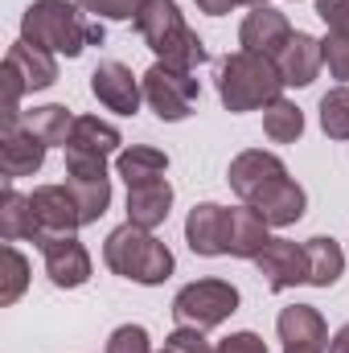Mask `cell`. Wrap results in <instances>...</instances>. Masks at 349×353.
Masks as SVG:
<instances>
[{
	"instance_id": "cell-1",
	"label": "cell",
	"mask_w": 349,
	"mask_h": 353,
	"mask_svg": "<svg viewBox=\"0 0 349 353\" xmlns=\"http://www.w3.org/2000/svg\"><path fill=\"white\" fill-rule=\"evenodd\" d=\"M103 21L87 17L79 0H33L21 12V41L54 58H79L87 46H103Z\"/></svg>"
},
{
	"instance_id": "cell-2",
	"label": "cell",
	"mask_w": 349,
	"mask_h": 353,
	"mask_svg": "<svg viewBox=\"0 0 349 353\" xmlns=\"http://www.w3.org/2000/svg\"><path fill=\"white\" fill-rule=\"evenodd\" d=\"M214 87H218V99L230 115H247V111H263L275 99H283V74H279L275 58L235 50V54L218 58Z\"/></svg>"
},
{
	"instance_id": "cell-3",
	"label": "cell",
	"mask_w": 349,
	"mask_h": 353,
	"mask_svg": "<svg viewBox=\"0 0 349 353\" xmlns=\"http://www.w3.org/2000/svg\"><path fill=\"white\" fill-rule=\"evenodd\" d=\"M132 25L144 37V46L157 54V62H169L177 70H193V74H197V66L210 62L206 41L185 21V12L177 8V0H144V8L136 12Z\"/></svg>"
},
{
	"instance_id": "cell-4",
	"label": "cell",
	"mask_w": 349,
	"mask_h": 353,
	"mask_svg": "<svg viewBox=\"0 0 349 353\" xmlns=\"http://www.w3.org/2000/svg\"><path fill=\"white\" fill-rule=\"evenodd\" d=\"M103 263L111 275L132 279L140 288H161L177 271V259L169 251V243L157 239V230H144L136 222H123L107 234L103 243Z\"/></svg>"
},
{
	"instance_id": "cell-5",
	"label": "cell",
	"mask_w": 349,
	"mask_h": 353,
	"mask_svg": "<svg viewBox=\"0 0 349 353\" xmlns=\"http://www.w3.org/2000/svg\"><path fill=\"white\" fill-rule=\"evenodd\" d=\"M243 296L230 279H218V275H206V279H193L185 283L181 292L173 296V321L177 325H189V329H218L226 325L235 312H239Z\"/></svg>"
},
{
	"instance_id": "cell-6",
	"label": "cell",
	"mask_w": 349,
	"mask_h": 353,
	"mask_svg": "<svg viewBox=\"0 0 349 353\" xmlns=\"http://www.w3.org/2000/svg\"><path fill=\"white\" fill-rule=\"evenodd\" d=\"M144 103L157 111V119L165 123H181L197 111V99H201V83L193 70H177L169 62H152L144 74Z\"/></svg>"
},
{
	"instance_id": "cell-7",
	"label": "cell",
	"mask_w": 349,
	"mask_h": 353,
	"mask_svg": "<svg viewBox=\"0 0 349 353\" xmlns=\"http://www.w3.org/2000/svg\"><path fill=\"white\" fill-rule=\"evenodd\" d=\"M29 205H33V234L29 243L33 247H50L58 239H70L83 230V214H79V201L70 193V185H37L29 193Z\"/></svg>"
},
{
	"instance_id": "cell-8",
	"label": "cell",
	"mask_w": 349,
	"mask_h": 353,
	"mask_svg": "<svg viewBox=\"0 0 349 353\" xmlns=\"http://www.w3.org/2000/svg\"><path fill=\"white\" fill-rule=\"evenodd\" d=\"M90 94L99 99L103 111L132 119V115L140 111V103H144V83H140V79L132 74V66H123V62H99V66L90 70Z\"/></svg>"
},
{
	"instance_id": "cell-9",
	"label": "cell",
	"mask_w": 349,
	"mask_h": 353,
	"mask_svg": "<svg viewBox=\"0 0 349 353\" xmlns=\"http://www.w3.org/2000/svg\"><path fill=\"white\" fill-rule=\"evenodd\" d=\"M275 333L283 353H329V325L312 304H288L275 316Z\"/></svg>"
},
{
	"instance_id": "cell-10",
	"label": "cell",
	"mask_w": 349,
	"mask_h": 353,
	"mask_svg": "<svg viewBox=\"0 0 349 353\" xmlns=\"http://www.w3.org/2000/svg\"><path fill=\"white\" fill-rule=\"evenodd\" d=\"M288 176V165L275 157V152H267V148H247V152H239L235 161H230V169H226V181H230V189H235V197L239 201H255L263 189H271L275 181H283Z\"/></svg>"
},
{
	"instance_id": "cell-11",
	"label": "cell",
	"mask_w": 349,
	"mask_h": 353,
	"mask_svg": "<svg viewBox=\"0 0 349 353\" xmlns=\"http://www.w3.org/2000/svg\"><path fill=\"white\" fill-rule=\"evenodd\" d=\"M255 271L263 275V283L271 292H288V288H300L308 283V259H304V243H292V239H271L259 255L251 259Z\"/></svg>"
},
{
	"instance_id": "cell-12",
	"label": "cell",
	"mask_w": 349,
	"mask_h": 353,
	"mask_svg": "<svg viewBox=\"0 0 349 353\" xmlns=\"http://www.w3.org/2000/svg\"><path fill=\"white\" fill-rule=\"evenodd\" d=\"M292 21L288 12L263 4V8H251L239 25V50H251V54H267V58H279V50L292 41Z\"/></svg>"
},
{
	"instance_id": "cell-13",
	"label": "cell",
	"mask_w": 349,
	"mask_h": 353,
	"mask_svg": "<svg viewBox=\"0 0 349 353\" xmlns=\"http://www.w3.org/2000/svg\"><path fill=\"white\" fill-rule=\"evenodd\" d=\"M41 263H46L50 283H54V288H62V292L83 288V283H90V275H94V259H90L87 247L79 243V234L50 243V247L41 251Z\"/></svg>"
},
{
	"instance_id": "cell-14",
	"label": "cell",
	"mask_w": 349,
	"mask_h": 353,
	"mask_svg": "<svg viewBox=\"0 0 349 353\" xmlns=\"http://www.w3.org/2000/svg\"><path fill=\"white\" fill-rule=\"evenodd\" d=\"M46 152L50 148L25 128V119L12 123V128H0V173H4V181H21V176L41 173Z\"/></svg>"
},
{
	"instance_id": "cell-15",
	"label": "cell",
	"mask_w": 349,
	"mask_h": 353,
	"mask_svg": "<svg viewBox=\"0 0 349 353\" xmlns=\"http://www.w3.org/2000/svg\"><path fill=\"white\" fill-rule=\"evenodd\" d=\"M185 243L201 259L226 255V205L218 201H197L185 218Z\"/></svg>"
},
{
	"instance_id": "cell-16",
	"label": "cell",
	"mask_w": 349,
	"mask_h": 353,
	"mask_svg": "<svg viewBox=\"0 0 349 353\" xmlns=\"http://www.w3.org/2000/svg\"><path fill=\"white\" fill-rule=\"evenodd\" d=\"M275 66H279V74H283V87H312L317 79H321V66H325V54H321V37H312V33H292V41L279 50V58H275Z\"/></svg>"
},
{
	"instance_id": "cell-17",
	"label": "cell",
	"mask_w": 349,
	"mask_h": 353,
	"mask_svg": "<svg viewBox=\"0 0 349 353\" xmlns=\"http://www.w3.org/2000/svg\"><path fill=\"white\" fill-rule=\"evenodd\" d=\"M267 243H271V226L255 205L239 201L235 210H226V255L230 259H255Z\"/></svg>"
},
{
	"instance_id": "cell-18",
	"label": "cell",
	"mask_w": 349,
	"mask_h": 353,
	"mask_svg": "<svg viewBox=\"0 0 349 353\" xmlns=\"http://www.w3.org/2000/svg\"><path fill=\"white\" fill-rule=\"evenodd\" d=\"M251 205L267 218L271 230H288V226H296V222L308 214V193H304V185H300L296 176H283V181H275L271 189H263Z\"/></svg>"
},
{
	"instance_id": "cell-19",
	"label": "cell",
	"mask_w": 349,
	"mask_h": 353,
	"mask_svg": "<svg viewBox=\"0 0 349 353\" xmlns=\"http://www.w3.org/2000/svg\"><path fill=\"white\" fill-rule=\"evenodd\" d=\"M66 152L111 161V157H119V152H123V132H119L111 119H99V115H74V128H70Z\"/></svg>"
},
{
	"instance_id": "cell-20",
	"label": "cell",
	"mask_w": 349,
	"mask_h": 353,
	"mask_svg": "<svg viewBox=\"0 0 349 353\" xmlns=\"http://www.w3.org/2000/svg\"><path fill=\"white\" fill-rule=\"evenodd\" d=\"M173 185H169V176L165 181H148V185H132L128 189V201H123V210H128V222H136V226H144V230H157V226H165L169 222V214H173Z\"/></svg>"
},
{
	"instance_id": "cell-21",
	"label": "cell",
	"mask_w": 349,
	"mask_h": 353,
	"mask_svg": "<svg viewBox=\"0 0 349 353\" xmlns=\"http://www.w3.org/2000/svg\"><path fill=\"white\" fill-rule=\"evenodd\" d=\"M4 66H12L21 74V83H25L29 94L33 90H50L58 83V58L37 50V46H29V41H12L8 54H4Z\"/></svg>"
},
{
	"instance_id": "cell-22",
	"label": "cell",
	"mask_w": 349,
	"mask_h": 353,
	"mask_svg": "<svg viewBox=\"0 0 349 353\" xmlns=\"http://www.w3.org/2000/svg\"><path fill=\"white\" fill-rule=\"evenodd\" d=\"M115 173L123 176V185H148V181H165L169 173V152L152 148V144H123V152L115 157Z\"/></svg>"
},
{
	"instance_id": "cell-23",
	"label": "cell",
	"mask_w": 349,
	"mask_h": 353,
	"mask_svg": "<svg viewBox=\"0 0 349 353\" xmlns=\"http://www.w3.org/2000/svg\"><path fill=\"white\" fill-rule=\"evenodd\" d=\"M304 259H308V288H333L346 275V251L333 234H312L304 243Z\"/></svg>"
},
{
	"instance_id": "cell-24",
	"label": "cell",
	"mask_w": 349,
	"mask_h": 353,
	"mask_svg": "<svg viewBox=\"0 0 349 353\" xmlns=\"http://www.w3.org/2000/svg\"><path fill=\"white\" fill-rule=\"evenodd\" d=\"M25 128H29L46 148H66L70 128H74V115H70L66 103H46V107L25 111Z\"/></svg>"
},
{
	"instance_id": "cell-25",
	"label": "cell",
	"mask_w": 349,
	"mask_h": 353,
	"mask_svg": "<svg viewBox=\"0 0 349 353\" xmlns=\"http://www.w3.org/2000/svg\"><path fill=\"white\" fill-rule=\"evenodd\" d=\"M33 234V205L29 193H21L12 181H4L0 189V239L4 243H21Z\"/></svg>"
},
{
	"instance_id": "cell-26",
	"label": "cell",
	"mask_w": 349,
	"mask_h": 353,
	"mask_svg": "<svg viewBox=\"0 0 349 353\" xmlns=\"http://www.w3.org/2000/svg\"><path fill=\"white\" fill-rule=\"evenodd\" d=\"M263 136L271 144H296L304 136V111L292 99H275L271 107H263Z\"/></svg>"
},
{
	"instance_id": "cell-27",
	"label": "cell",
	"mask_w": 349,
	"mask_h": 353,
	"mask_svg": "<svg viewBox=\"0 0 349 353\" xmlns=\"http://www.w3.org/2000/svg\"><path fill=\"white\" fill-rule=\"evenodd\" d=\"M74 201H79V214H83V226L99 222L107 210H111V176H66Z\"/></svg>"
},
{
	"instance_id": "cell-28",
	"label": "cell",
	"mask_w": 349,
	"mask_h": 353,
	"mask_svg": "<svg viewBox=\"0 0 349 353\" xmlns=\"http://www.w3.org/2000/svg\"><path fill=\"white\" fill-rule=\"evenodd\" d=\"M0 263H4V271H0V304L8 308V304H17L21 296H25V288H29V259L12 247V243H4L0 247Z\"/></svg>"
},
{
	"instance_id": "cell-29",
	"label": "cell",
	"mask_w": 349,
	"mask_h": 353,
	"mask_svg": "<svg viewBox=\"0 0 349 353\" xmlns=\"http://www.w3.org/2000/svg\"><path fill=\"white\" fill-rule=\"evenodd\" d=\"M321 132L329 140H349V87H333L321 94Z\"/></svg>"
},
{
	"instance_id": "cell-30",
	"label": "cell",
	"mask_w": 349,
	"mask_h": 353,
	"mask_svg": "<svg viewBox=\"0 0 349 353\" xmlns=\"http://www.w3.org/2000/svg\"><path fill=\"white\" fill-rule=\"evenodd\" d=\"M321 54H325L329 79H337V87H349V37L346 33H325L321 37Z\"/></svg>"
},
{
	"instance_id": "cell-31",
	"label": "cell",
	"mask_w": 349,
	"mask_h": 353,
	"mask_svg": "<svg viewBox=\"0 0 349 353\" xmlns=\"http://www.w3.org/2000/svg\"><path fill=\"white\" fill-rule=\"evenodd\" d=\"M103 353H157V350H152V337H148L144 325H119V329H111Z\"/></svg>"
},
{
	"instance_id": "cell-32",
	"label": "cell",
	"mask_w": 349,
	"mask_h": 353,
	"mask_svg": "<svg viewBox=\"0 0 349 353\" xmlns=\"http://www.w3.org/2000/svg\"><path fill=\"white\" fill-rule=\"evenodd\" d=\"M79 8L94 21H136L144 0H79Z\"/></svg>"
},
{
	"instance_id": "cell-33",
	"label": "cell",
	"mask_w": 349,
	"mask_h": 353,
	"mask_svg": "<svg viewBox=\"0 0 349 353\" xmlns=\"http://www.w3.org/2000/svg\"><path fill=\"white\" fill-rule=\"evenodd\" d=\"M214 353H271L267 350V341H263L259 333H251V329H239V333H230V337H222Z\"/></svg>"
},
{
	"instance_id": "cell-34",
	"label": "cell",
	"mask_w": 349,
	"mask_h": 353,
	"mask_svg": "<svg viewBox=\"0 0 349 353\" xmlns=\"http://www.w3.org/2000/svg\"><path fill=\"white\" fill-rule=\"evenodd\" d=\"M317 17L329 25V33L349 37V0H317Z\"/></svg>"
},
{
	"instance_id": "cell-35",
	"label": "cell",
	"mask_w": 349,
	"mask_h": 353,
	"mask_svg": "<svg viewBox=\"0 0 349 353\" xmlns=\"http://www.w3.org/2000/svg\"><path fill=\"white\" fill-rule=\"evenodd\" d=\"M66 176H107V161L103 157H74V152H66Z\"/></svg>"
},
{
	"instance_id": "cell-36",
	"label": "cell",
	"mask_w": 349,
	"mask_h": 353,
	"mask_svg": "<svg viewBox=\"0 0 349 353\" xmlns=\"http://www.w3.org/2000/svg\"><path fill=\"white\" fill-rule=\"evenodd\" d=\"M197 8L206 17H226L230 8H239V0H197Z\"/></svg>"
},
{
	"instance_id": "cell-37",
	"label": "cell",
	"mask_w": 349,
	"mask_h": 353,
	"mask_svg": "<svg viewBox=\"0 0 349 353\" xmlns=\"http://www.w3.org/2000/svg\"><path fill=\"white\" fill-rule=\"evenodd\" d=\"M329 353H349V325H341V329L329 337Z\"/></svg>"
},
{
	"instance_id": "cell-38",
	"label": "cell",
	"mask_w": 349,
	"mask_h": 353,
	"mask_svg": "<svg viewBox=\"0 0 349 353\" xmlns=\"http://www.w3.org/2000/svg\"><path fill=\"white\" fill-rule=\"evenodd\" d=\"M239 4H247V8H263V4H271V0H239Z\"/></svg>"
},
{
	"instance_id": "cell-39",
	"label": "cell",
	"mask_w": 349,
	"mask_h": 353,
	"mask_svg": "<svg viewBox=\"0 0 349 353\" xmlns=\"http://www.w3.org/2000/svg\"><path fill=\"white\" fill-rule=\"evenodd\" d=\"M157 353H165V350H157Z\"/></svg>"
}]
</instances>
